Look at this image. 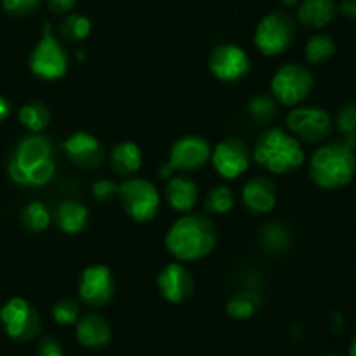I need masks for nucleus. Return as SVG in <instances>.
<instances>
[{
    "instance_id": "nucleus-1",
    "label": "nucleus",
    "mask_w": 356,
    "mask_h": 356,
    "mask_svg": "<svg viewBox=\"0 0 356 356\" xmlns=\"http://www.w3.org/2000/svg\"><path fill=\"white\" fill-rule=\"evenodd\" d=\"M56 174L54 145L47 136L28 134L17 141L7 162V176L21 188H42Z\"/></svg>"
},
{
    "instance_id": "nucleus-2",
    "label": "nucleus",
    "mask_w": 356,
    "mask_h": 356,
    "mask_svg": "<svg viewBox=\"0 0 356 356\" xmlns=\"http://www.w3.org/2000/svg\"><path fill=\"white\" fill-rule=\"evenodd\" d=\"M218 243V229L204 214L188 212L177 219L165 235V247L177 261H198L207 257Z\"/></svg>"
},
{
    "instance_id": "nucleus-3",
    "label": "nucleus",
    "mask_w": 356,
    "mask_h": 356,
    "mask_svg": "<svg viewBox=\"0 0 356 356\" xmlns=\"http://www.w3.org/2000/svg\"><path fill=\"white\" fill-rule=\"evenodd\" d=\"M301 141L280 127L261 132L252 148V160L271 174H291L305 163Z\"/></svg>"
},
{
    "instance_id": "nucleus-4",
    "label": "nucleus",
    "mask_w": 356,
    "mask_h": 356,
    "mask_svg": "<svg viewBox=\"0 0 356 356\" xmlns=\"http://www.w3.org/2000/svg\"><path fill=\"white\" fill-rule=\"evenodd\" d=\"M355 149L344 139L320 146L309 160V177L322 190H339L353 181Z\"/></svg>"
},
{
    "instance_id": "nucleus-5",
    "label": "nucleus",
    "mask_w": 356,
    "mask_h": 356,
    "mask_svg": "<svg viewBox=\"0 0 356 356\" xmlns=\"http://www.w3.org/2000/svg\"><path fill=\"white\" fill-rule=\"evenodd\" d=\"M298 37V26L291 14L284 10H273L266 14L254 31V44L261 54L268 58L282 56L287 52Z\"/></svg>"
},
{
    "instance_id": "nucleus-6",
    "label": "nucleus",
    "mask_w": 356,
    "mask_h": 356,
    "mask_svg": "<svg viewBox=\"0 0 356 356\" xmlns=\"http://www.w3.org/2000/svg\"><path fill=\"white\" fill-rule=\"evenodd\" d=\"M315 86L312 70L302 63H287L275 72L271 79V96L278 104L296 108L308 99Z\"/></svg>"
},
{
    "instance_id": "nucleus-7",
    "label": "nucleus",
    "mask_w": 356,
    "mask_h": 356,
    "mask_svg": "<svg viewBox=\"0 0 356 356\" xmlns=\"http://www.w3.org/2000/svg\"><path fill=\"white\" fill-rule=\"evenodd\" d=\"M118 198L125 214L136 222H149L160 211V191L152 181L145 177H125L118 184Z\"/></svg>"
},
{
    "instance_id": "nucleus-8",
    "label": "nucleus",
    "mask_w": 356,
    "mask_h": 356,
    "mask_svg": "<svg viewBox=\"0 0 356 356\" xmlns=\"http://www.w3.org/2000/svg\"><path fill=\"white\" fill-rule=\"evenodd\" d=\"M0 323L7 337L16 343H30L42 330L37 308L24 298H10L0 308Z\"/></svg>"
},
{
    "instance_id": "nucleus-9",
    "label": "nucleus",
    "mask_w": 356,
    "mask_h": 356,
    "mask_svg": "<svg viewBox=\"0 0 356 356\" xmlns=\"http://www.w3.org/2000/svg\"><path fill=\"white\" fill-rule=\"evenodd\" d=\"M68 52L65 45L52 35L51 24L44 26V37L31 51L28 65L31 73L42 80H59L68 72Z\"/></svg>"
},
{
    "instance_id": "nucleus-10",
    "label": "nucleus",
    "mask_w": 356,
    "mask_h": 356,
    "mask_svg": "<svg viewBox=\"0 0 356 356\" xmlns=\"http://www.w3.org/2000/svg\"><path fill=\"white\" fill-rule=\"evenodd\" d=\"M287 129L306 145H320L332 134L334 120L329 111L318 106H296L287 115Z\"/></svg>"
},
{
    "instance_id": "nucleus-11",
    "label": "nucleus",
    "mask_w": 356,
    "mask_h": 356,
    "mask_svg": "<svg viewBox=\"0 0 356 356\" xmlns=\"http://www.w3.org/2000/svg\"><path fill=\"white\" fill-rule=\"evenodd\" d=\"M211 145L202 136H183L170 146L169 160L160 169V177L169 179L176 170L193 172L202 169L211 160Z\"/></svg>"
},
{
    "instance_id": "nucleus-12",
    "label": "nucleus",
    "mask_w": 356,
    "mask_h": 356,
    "mask_svg": "<svg viewBox=\"0 0 356 356\" xmlns=\"http://www.w3.org/2000/svg\"><path fill=\"white\" fill-rule=\"evenodd\" d=\"M211 162L219 176L225 179H236L250 169L252 149L243 139L226 138L212 148Z\"/></svg>"
},
{
    "instance_id": "nucleus-13",
    "label": "nucleus",
    "mask_w": 356,
    "mask_h": 356,
    "mask_svg": "<svg viewBox=\"0 0 356 356\" xmlns=\"http://www.w3.org/2000/svg\"><path fill=\"white\" fill-rule=\"evenodd\" d=\"M115 277L104 264H90L82 271L79 280V298L89 308H103L113 299Z\"/></svg>"
},
{
    "instance_id": "nucleus-14",
    "label": "nucleus",
    "mask_w": 356,
    "mask_h": 356,
    "mask_svg": "<svg viewBox=\"0 0 356 356\" xmlns=\"http://www.w3.org/2000/svg\"><path fill=\"white\" fill-rule=\"evenodd\" d=\"M209 70L221 82H238L250 72L249 54L240 45L221 44L209 56Z\"/></svg>"
},
{
    "instance_id": "nucleus-15",
    "label": "nucleus",
    "mask_w": 356,
    "mask_h": 356,
    "mask_svg": "<svg viewBox=\"0 0 356 356\" xmlns=\"http://www.w3.org/2000/svg\"><path fill=\"white\" fill-rule=\"evenodd\" d=\"M66 159L82 170L99 169L106 159V152L99 139L86 131H76L61 145Z\"/></svg>"
},
{
    "instance_id": "nucleus-16",
    "label": "nucleus",
    "mask_w": 356,
    "mask_h": 356,
    "mask_svg": "<svg viewBox=\"0 0 356 356\" xmlns=\"http://www.w3.org/2000/svg\"><path fill=\"white\" fill-rule=\"evenodd\" d=\"M160 296L170 305H183L193 296L195 278L181 263H169L156 277Z\"/></svg>"
},
{
    "instance_id": "nucleus-17",
    "label": "nucleus",
    "mask_w": 356,
    "mask_h": 356,
    "mask_svg": "<svg viewBox=\"0 0 356 356\" xmlns=\"http://www.w3.org/2000/svg\"><path fill=\"white\" fill-rule=\"evenodd\" d=\"M242 202L252 214H270L277 207V184L268 176H254L243 184Z\"/></svg>"
},
{
    "instance_id": "nucleus-18",
    "label": "nucleus",
    "mask_w": 356,
    "mask_h": 356,
    "mask_svg": "<svg viewBox=\"0 0 356 356\" xmlns=\"http://www.w3.org/2000/svg\"><path fill=\"white\" fill-rule=\"evenodd\" d=\"M75 337L80 346L87 350H101L111 341V327L104 316L87 313L75 323Z\"/></svg>"
},
{
    "instance_id": "nucleus-19",
    "label": "nucleus",
    "mask_w": 356,
    "mask_h": 356,
    "mask_svg": "<svg viewBox=\"0 0 356 356\" xmlns=\"http://www.w3.org/2000/svg\"><path fill=\"white\" fill-rule=\"evenodd\" d=\"M165 200L170 209L188 214L198 204V186L191 177L183 176H170L165 186Z\"/></svg>"
},
{
    "instance_id": "nucleus-20",
    "label": "nucleus",
    "mask_w": 356,
    "mask_h": 356,
    "mask_svg": "<svg viewBox=\"0 0 356 356\" xmlns=\"http://www.w3.org/2000/svg\"><path fill=\"white\" fill-rule=\"evenodd\" d=\"M89 209L76 200H63L56 205L52 212L56 226L66 235H76L86 229L89 222Z\"/></svg>"
},
{
    "instance_id": "nucleus-21",
    "label": "nucleus",
    "mask_w": 356,
    "mask_h": 356,
    "mask_svg": "<svg viewBox=\"0 0 356 356\" xmlns=\"http://www.w3.org/2000/svg\"><path fill=\"white\" fill-rule=\"evenodd\" d=\"M298 6V21L313 30L325 28L337 14L334 0H301Z\"/></svg>"
},
{
    "instance_id": "nucleus-22",
    "label": "nucleus",
    "mask_w": 356,
    "mask_h": 356,
    "mask_svg": "<svg viewBox=\"0 0 356 356\" xmlns=\"http://www.w3.org/2000/svg\"><path fill=\"white\" fill-rule=\"evenodd\" d=\"M110 165L117 176L132 177L143 165V152L136 143L122 141L111 149Z\"/></svg>"
},
{
    "instance_id": "nucleus-23",
    "label": "nucleus",
    "mask_w": 356,
    "mask_h": 356,
    "mask_svg": "<svg viewBox=\"0 0 356 356\" xmlns=\"http://www.w3.org/2000/svg\"><path fill=\"white\" fill-rule=\"evenodd\" d=\"M263 296L254 289H242L235 292L226 302V313L233 320H249L263 308Z\"/></svg>"
},
{
    "instance_id": "nucleus-24",
    "label": "nucleus",
    "mask_w": 356,
    "mask_h": 356,
    "mask_svg": "<svg viewBox=\"0 0 356 356\" xmlns=\"http://www.w3.org/2000/svg\"><path fill=\"white\" fill-rule=\"evenodd\" d=\"M21 125L31 132V134H40L51 122V111H49L47 104L42 101H30V103L23 104L17 113Z\"/></svg>"
},
{
    "instance_id": "nucleus-25",
    "label": "nucleus",
    "mask_w": 356,
    "mask_h": 356,
    "mask_svg": "<svg viewBox=\"0 0 356 356\" xmlns=\"http://www.w3.org/2000/svg\"><path fill=\"white\" fill-rule=\"evenodd\" d=\"M337 51V45L334 38L327 33H315L308 38L305 45L306 61L309 65H322L329 61Z\"/></svg>"
},
{
    "instance_id": "nucleus-26",
    "label": "nucleus",
    "mask_w": 356,
    "mask_h": 356,
    "mask_svg": "<svg viewBox=\"0 0 356 356\" xmlns=\"http://www.w3.org/2000/svg\"><path fill=\"white\" fill-rule=\"evenodd\" d=\"M247 111H249L250 118L259 125H268L277 118L278 115V103L271 94H256L250 97L249 104H247Z\"/></svg>"
},
{
    "instance_id": "nucleus-27",
    "label": "nucleus",
    "mask_w": 356,
    "mask_h": 356,
    "mask_svg": "<svg viewBox=\"0 0 356 356\" xmlns=\"http://www.w3.org/2000/svg\"><path fill=\"white\" fill-rule=\"evenodd\" d=\"M21 225L31 233H42L49 228L52 221V214L49 207L42 202H30L26 207L21 211Z\"/></svg>"
},
{
    "instance_id": "nucleus-28",
    "label": "nucleus",
    "mask_w": 356,
    "mask_h": 356,
    "mask_svg": "<svg viewBox=\"0 0 356 356\" xmlns=\"http://www.w3.org/2000/svg\"><path fill=\"white\" fill-rule=\"evenodd\" d=\"M233 207H235V193L226 184L214 186L207 191L204 198V209L209 214H228Z\"/></svg>"
},
{
    "instance_id": "nucleus-29",
    "label": "nucleus",
    "mask_w": 356,
    "mask_h": 356,
    "mask_svg": "<svg viewBox=\"0 0 356 356\" xmlns=\"http://www.w3.org/2000/svg\"><path fill=\"white\" fill-rule=\"evenodd\" d=\"M90 31H92V23H90L89 17L76 13L66 14L65 19L61 21V26H59V35H61L63 40L68 42L86 40Z\"/></svg>"
},
{
    "instance_id": "nucleus-30",
    "label": "nucleus",
    "mask_w": 356,
    "mask_h": 356,
    "mask_svg": "<svg viewBox=\"0 0 356 356\" xmlns=\"http://www.w3.org/2000/svg\"><path fill=\"white\" fill-rule=\"evenodd\" d=\"M336 124L337 131L343 136L344 141L351 146V148H356V101H350V103L343 104L339 108L336 115Z\"/></svg>"
},
{
    "instance_id": "nucleus-31",
    "label": "nucleus",
    "mask_w": 356,
    "mask_h": 356,
    "mask_svg": "<svg viewBox=\"0 0 356 356\" xmlns=\"http://www.w3.org/2000/svg\"><path fill=\"white\" fill-rule=\"evenodd\" d=\"M51 315L58 325H75L80 318V302L72 298H63L54 302Z\"/></svg>"
},
{
    "instance_id": "nucleus-32",
    "label": "nucleus",
    "mask_w": 356,
    "mask_h": 356,
    "mask_svg": "<svg viewBox=\"0 0 356 356\" xmlns=\"http://www.w3.org/2000/svg\"><path fill=\"white\" fill-rule=\"evenodd\" d=\"M261 240L266 245V249L270 250H285L291 245V233L287 232V228L278 222H271V225L264 226L263 233H261Z\"/></svg>"
},
{
    "instance_id": "nucleus-33",
    "label": "nucleus",
    "mask_w": 356,
    "mask_h": 356,
    "mask_svg": "<svg viewBox=\"0 0 356 356\" xmlns=\"http://www.w3.org/2000/svg\"><path fill=\"white\" fill-rule=\"evenodd\" d=\"M40 7V0H2V9L13 17L31 16Z\"/></svg>"
},
{
    "instance_id": "nucleus-34",
    "label": "nucleus",
    "mask_w": 356,
    "mask_h": 356,
    "mask_svg": "<svg viewBox=\"0 0 356 356\" xmlns=\"http://www.w3.org/2000/svg\"><path fill=\"white\" fill-rule=\"evenodd\" d=\"M92 197L97 202H110L118 197V184L110 179H97L92 184Z\"/></svg>"
},
{
    "instance_id": "nucleus-35",
    "label": "nucleus",
    "mask_w": 356,
    "mask_h": 356,
    "mask_svg": "<svg viewBox=\"0 0 356 356\" xmlns=\"http://www.w3.org/2000/svg\"><path fill=\"white\" fill-rule=\"evenodd\" d=\"M37 356H65V350L56 337L44 336L38 341Z\"/></svg>"
},
{
    "instance_id": "nucleus-36",
    "label": "nucleus",
    "mask_w": 356,
    "mask_h": 356,
    "mask_svg": "<svg viewBox=\"0 0 356 356\" xmlns=\"http://www.w3.org/2000/svg\"><path fill=\"white\" fill-rule=\"evenodd\" d=\"M79 0H47V6L56 14H68Z\"/></svg>"
},
{
    "instance_id": "nucleus-37",
    "label": "nucleus",
    "mask_w": 356,
    "mask_h": 356,
    "mask_svg": "<svg viewBox=\"0 0 356 356\" xmlns=\"http://www.w3.org/2000/svg\"><path fill=\"white\" fill-rule=\"evenodd\" d=\"M339 13L348 19L356 21V0H343L339 3Z\"/></svg>"
},
{
    "instance_id": "nucleus-38",
    "label": "nucleus",
    "mask_w": 356,
    "mask_h": 356,
    "mask_svg": "<svg viewBox=\"0 0 356 356\" xmlns=\"http://www.w3.org/2000/svg\"><path fill=\"white\" fill-rule=\"evenodd\" d=\"M10 111H13V106H10L9 99H7V97H3L2 94H0V124H2V122H6L7 118H9Z\"/></svg>"
},
{
    "instance_id": "nucleus-39",
    "label": "nucleus",
    "mask_w": 356,
    "mask_h": 356,
    "mask_svg": "<svg viewBox=\"0 0 356 356\" xmlns=\"http://www.w3.org/2000/svg\"><path fill=\"white\" fill-rule=\"evenodd\" d=\"M278 2H280L282 6H285V7H294V6H298L301 0H278Z\"/></svg>"
},
{
    "instance_id": "nucleus-40",
    "label": "nucleus",
    "mask_w": 356,
    "mask_h": 356,
    "mask_svg": "<svg viewBox=\"0 0 356 356\" xmlns=\"http://www.w3.org/2000/svg\"><path fill=\"white\" fill-rule=\"evenodd\" d=\"M350 356H356V334L350 343Z\"/></svg>"
},
{
    "instance_id": "nucleus-41",
    "label": "nucleus",
    "mask_w": 356,
    "mask_h": 356,
    "mask_svg": "<svg viewBox=\"0 0 356 356\" xmlns=\"http://www.w3.org/2000/svg\"><path fill=\"white\" fill-rule=\"evenodd\" d=\"M322 356H343V355H322Z\"/></svg>"
}]
</instances>
